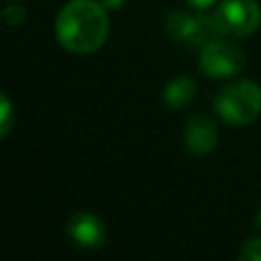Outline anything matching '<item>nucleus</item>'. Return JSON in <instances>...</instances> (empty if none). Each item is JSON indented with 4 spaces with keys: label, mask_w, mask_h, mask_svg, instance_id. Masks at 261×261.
Returning <instances> with one entry per match:
<instances>
[{
    "label": "nucleus",
    "mask_w": 261,
    "mask_h": 261,
    "mask_svg": "<svg viewBox=\"0 0 261 261\" xmlns=\"http://www.w3.org/2000/svg\"><path fill=\"white\" fill-rule=\"evenodd\" d=\"M216 0H188V4L190 6H194V8H208V6H212Z\"/></svg>",
    "instance_id": "obj_12"
},
{
    "label": "nucleus",
    "mask_w": 261,
    "mask_h": 261,
    "mask_svg": "<svg viewBox=\"0 0 261 261\" xmlns=\"http://www.w3.org/2000/svg\"><path fill=\"white\" fill-rule=\"evenodd\" d=\"M165 29L171 39L186 43L190 49H202L224 35L214 14H190L184 10H173L167 16Z\"/></svg>",
    "instance_id": "obj_3"
},
{
    "label": "nucleus",
    "mask_w": 261,
    "mask_h": 261,
    "mask_svg": "<svg viewBox=\"0 0 261 261\" xmlns=\"http://www.w3.org/2000/svg\"><path fill=\"white\" fill-rule=\"evenodd\" d=\"M184 141H186V147L194 155H206V153H210L216 147V141H218V133H216L214 122L208 116H204V114L192 116L186 122Z\"/></svg>",
    "instance_id": "obj_7"
},
{
    "label": "nucleus",
    "mask_w": 261,
    "mask_h": 261,
    "mask_svg": "<svg viewBox=\"0 0 261 261\" xmlns=\"http://www.w3.org/2000/svg\"><path fill=\"white\" fill-rule=\"evenodd\" d=\"M24 16H27V12H24V8L18 6V4H10V6H6L4 12H2V18H4L6 24H20V22L24 20Z\"/></svg>",
    "instance_id": "obj_11"
},
{
    "label": "nucleus",
    "mask_w": 261,
    "mask_h": 261,
    "mask_svg": "<svg viewBox=\"0 0 261 261\" xmlns=\"http://www.w3.org/2000/svg\"><path fill=\"white\" fill-rule=\"evenodd\" d=\"M71 241L84 249H100L106 243V228L92 212H73L65 224Z\"/></svg>",
    "instance_id": "obj_6"
},
{
    "label": "nucleus",
    "mask_w": 261,
    "mask_h": 261,
    "mask_svg": "<svg viewBox=\"0 0 261 261\" xmlns=\"http://www.w3.org/2000/svg\"><path fill=\"white\" fill-rule=\"evenodd\" d=\"M224 35L247 37L261 24V8L255 0H222L214 12Z\"/></svg>",
    "instance_id": "obj_4"
},
{
    "label": "nucleus",
    "mask_w": 261,
    "mask_h": 261,
    "mask_svg": "<svg viewBox=\"0 0 261 261\" xmlns=\"http://www.w3.org/2000/svg\"><path fill=\"white\" fill-rule=\"evenodd\" d=\"M241 259H245V261H261V237H253L243 245Z\"/></svg>",
    "instance_id": "obj_10"
},
{
    "label": "nucleus",
    "mask_w": 261,
    "mask_h": 261,
    "mask_svg": "<svg viewBox=\"0 0 261 261\" xmlns=\"http://www.w3.org/2000/svg\"><path fill=\"white\" fill-rule=\"evenodd\" d=\"M214 108L230 124H247L261 112V88L251 80L226 84L214 98Z\"/></svg>",
    "instance_id": "obj_2"
},
{
    "label": "nucleus",
    "mask_w": 261,
    "mask_h": 261,
    "mask_svg": "<svg viewBox=\"0 0 261 261\" xmlns=\"http://www.w3.org/2000/svg\"><path fill=\"white\" fill-rule=\"evenodd\" d=\"M10 124H12V106H10V100L2 94L0 96V135L2 137L8 135Z\"/></svg>",
    "instance_id": "obj_9"
},
{
    "label": "nucleus",
    "mask_w": 261,
    "mask_h": 261,
    "mask_svg": "<svg viewBox=\"0 0 261 261\" xmlns=\"http://www.w3.org/2000/svg\"><path fill=\"white\" fill-rule=\"evenodd\" d=\"M243 65H245V55L237 45L216 39L200 49V69L206 75L228 77L239 73Z\"/></svg>",
    "instance_id": "obj_5"
},
{
    "label": "nucleus",
    "mask_w": 261,
    "mask_h": 261,
    "mask_svg": "<svg viewBox=\"0 0 261 261\" xmlns=\"http://www.w3.org/2000/svg\"><path fill=\"white\" fill-rule=\"evenodd\" d=\"M255 224L261 228V210H259V212H257V216H255Z\"/></svg>",
    "instance_id": "obj_14"
},
{
    "label": "nucleus",
    "mask_w": 261,
    "mask_h": 261,
    "mask_svg": "<svg viewBox=\"0 0 261 261\" xmlns=\"http://www.w3.org/2000/svg\"><path fill=\"white\" fill-rule=\"evenodd\" d=\"M104 8H120L124 4V0H98Z\"/></svg>",
    "instance_id": "obj_13"
},
{
    "label": "nucleus",
    "mask_w": 261,
    "mask_h": 261,
    "mask_svg": "<svg viewBox=\"0 0 261 261\" xmlns=\"http://www.w3.org/2000/svg\"><path fill=\"white\" fill-rule=\"evenodd\" d=\"M106 8L98 0H71L67 2L55 22L59 43L77 55L92 53L102 47L108 37Z\"/></svg>",
    "instance_id": "obj_1"
},
{
    "label": "nucleus",
    "mask_w": 261,
    "mask_h": 261,
    "mask_svg": "<svg viewBox=\"0 0 261 261\" xmlns=\"http://www.w3.org/2000/svg\"><path fill=\"white\" fill-rule=\"evenodd\" d=\"M196 94V82L190 75H177L171 82H167L163 90V100L169 108H184L192 102Z\"/></svg>",
    "instance_id": "obj_8"
}]
</instances>
